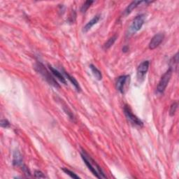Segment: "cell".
Segmentation results:
<instances>
[{"mask_svg": "<svg viewBox=\"0 0 179 179\" xmlns=\"http://www.w3.org/2000/svg\"><path fill=\"white\" fill-rule=\"evenodd\" d=\"M81 157L82 159L85 162L87 167L88 169L90 170V172L93 173V174L98 178H106V176H105L103 171L102 170L101 167L97 164V163L94 161V160L91 158L89 155L86 153V152L83 151L81 152Z\"/></svg>", "mask_w": 179, "mask_h": 179, "instance_id": "cell-1", "label": "cell"}, {"mask_svg": "<svg viewBox=\"0 0 179 179\" xmlns=\"http://www.w3.org/2000/svg\"><path fill=\"white\" fill-rule=\"evenodd\" d=\"M35 69L37 72H39L40 74L43 76L44 79L48 82L50 85H52L56 88H60V85L57 82L54 78L53 76L51 75V73H50L46 68H45L44 65L41 62H37L35 65Z\"/></svg>", "mask_w": 179, "mask_h": 179, "instance_id": "cell-2", "label": "cell"}, {"mask_svg": "<svg viewBox=\"0 0 179 179\" xmlns=\"http://www.w3.org/2000/svg\"><path fill=\"white\" fill-rule=\"evenodd\" d=\"M172 69H169L167 71L164 75L162 76L161 79H160V82L158 83V85H157V91L159 93H163L164 91L165 90L166 88L169 83L170 78L172 77Z\"/></svg>", "mask_w": 179, "mask_h": 179, "instance_id": "cell-3", "label": "cell"}, {"mask_svg": "<svg viewBox=\"0 0 179 179\" xmlns=\"http://www.w3.org/2000/svg\"><path fill=\"white\" fill-rule=\"evenodd\" d=\"M124 113L126 118H127V120H130L131 123L138 126H143V122H142L136 115L133 114L130 106H127V105H125L124 106Z\"/></svg>", "mask_w": 179, "mask_h": 179, "instance_id": "cell-4", "label": "cell"}, {"mask_svg": "<svg viewBox=\"0 0 179 179\" xmlns=\"http://www.w3.org/2000/svg\"><path fill=\"white\" fill-rule=\"evenodd\" d=\"M145 21V15H139L134 18L130 27V31L131 33H135L141 30Z\"/></svg>", "mask_w": 179, "mask_h": 179, "instance_id": "cell-5", "label": "cell"}, {"mask_svg": "<svg viewBox=\"0 0 179 179\" xmlns=\"http://www.w3.org/2000/svg\"><path fill=\"white\" fill-rule=\"evenodd\" d=\"M130 76L128 75H123L120 76L117 78L116 83H115V85H116V88L120 93L124 94L125 90L126 89V85L130 81Z\"/></svg>", "mask_w": 179, "mask_h": 179, "instance_id": "cell-6", "label": "cell"}, {"mask_svg": "<svg viewBox=\"0 0 179 179\" xmlns=\"http://www.w3.org/2000/svg\"><path fill=\"white\" fill-rule=\"evenodd\" d=\"M164 38V34H157V35H155L152 38L151 41H150L149 44V48L151 50H154L160 46V44L162 43L163 39Z\"/></svg>", "mask_w": 179, "mask_h": 179, "instance_id": "cell-7", "label": "cell"}, {"mask_svg": "<svg viewBox=\"0 0 179 179\" xmlns=\"http://www.w3.org/2000/svg\"><path fill=\"white\" fill-rule=\"evenodd\" d=\"M150 62L148 60L144 61L139 65L137 68V76L139 78H144L145 75L146 74L149 68Z\"/></svg>", "mask_w": 179, "mask_h": 179, "instance_id": "cell-8", "label": "cell"}, {"mask_svg": "<svg viewBox=\"0 0 179 179\" xmlns=\"http://www.w3.org/2000/svg\"><path fill=\"white\" fill-rule=\"evenodd\" d=\"M100 17H101L100 16V15H97L91 20H90L89 22L85 25V27H83V31H84V32H87V31L90 30V29L93 27L94 25H96L97 23L99 22V20H100Z\"/></svg>", "mask_w": 179, "mask_h": 179, "instance_id": "cell-9", "label": "cell"}, {"mask_svg": "<svg viewBox=\"0 0 179 179\" xmlns=\"http://www.w3.org/2000/svg\"><path fill=\"white\" fill-rule=\"evenodd\" d=\"M13 164L14 166H21L23 164V157L19 151H15L14 154Z\"/></svg>", "mask_w": 179, "mask_h": 179, "instance_id": "cell-10", "label": "cell"}, {"mask_svg": "<svg viewBox=\"0 0 179 179\" xmlns=\"http://www.w3.org/2000/svg\"><path fill=\"white\" fill-rule=\"evenodd\" d=\"M143 2H143V1H134V2H132L127 8H126V9L125 10V12H124L125 14V15L130 14L134 9H136V8L137 7L139 4L143 3Z\"/></svg>", "mask_w": 179, "mask_h": 179, "instance_id": "cell-11", "label": "cell"}, {"mask_svg": "<svg viewBox=\"0 0 179 179\" xmlns=\"http://www.w3.org/2000/svg\"><path fill=\"white\" fill-rule=\"evenodd\" d=\"M48 67H49V69L51 71V73H52V74H53L57 78H58V80L61 81L62 83L66 84L65 78L64 77V76H63V75L62 74V73H60V72H58V71H57V69H54V68L51 67V65H48Z\"/></svg>", "mask_w": 179, "mask_h": 179, "instance_id": "cell-12", "label": "cell"}, {"mask_svg": "<svg viewBox=\"0 0 179 179\" xmlns=\"http://www.w3.org/2000/svg\"><path fill=\"white\" fill-rule=\"evenodd\" d=\"M64 74L65 76H66V77L67 78V79L69 80L71 83H72V85H73V86L75 87V88L76 89V90H77L78 92H81V87L79 85V84H78V83L77 82V81H76L74 78L72 77V76H70L69 73H67L66 72H65L64 71Z\"/></svg>", "mask_w": 179, "mask_h": 179, "instance_id": "cell-13", "label": "cell"}, {"mask_svg": "<svg viewBox=\"0 0 179 179\" xmlns=\"http://www.w3.org/2000/svg\"><path fill=\"white\" fill-rule=\"evenodd\" d=\"M90 69L92 71V72H93V75L94 76V77H95L97 80L100 81L102 79V72H100L98 69H97L95 66H94L93 65H90Z\"/></svg>", "mask_w": 179, "mask_h": 179, "instance_id": "cell-14", "label": "cell"}, {"mask_svg": "<svg viewBox=\"0 0 179 179\" xmlns=\"http://www.w3.org/2000/svg\"><path fill=\"white\" fill-rule=\"evenodd\" d=\"M118 38V36L115 35L114 36H113L112 37H110L109 40H108L106 43H105V44L104 45V49H109L110 48V47H111L114 44V43L115 42V41H116V39Z\"/></svg>", "mask_w": 179, "mask_h": 179, "instance_id": "cell-15", "label": "cell"}, {"mask_svg": "<svg viewBox=\"0 0 179 179\" xmlns=\"http://www.w3.org/2000/svg\"><path fill=\"white\" fill-rule=\"evenodd\" d=\"M178 53H176L174 56L172 57V60L170 61V64L172 65V66L170 67V69H172V71L173 69L174 70V69H177L178 67Z\"/></svg>", "mask_w": 179, "mask_h": 179, "instance_id": "cell-16", "label": "cell"}, {"mask_svg": "<svg viewBox=\"0 0 179 179\" xmlns=\"http://www.w3.org/2000/svg\"><path fill=\"white\" fill-rule=\"evenodd\" d=\"M93 3V1H86L81 8V13H85Z\"/></svg>", "mask_w": 179, "mask_h": 179, "instance_id": "cell-17", "label": "cell"}, {"mask_svg": "<svg viewBox=\"0 0 179 179\" xmlns=\"http://www.w3.org/2000/svg\"><path fill=\"white\" fill-rule=\"evenodd\" d=\"M177 107H178L177 102H173V103L172 104V106H171L170 110H169V114L171 116H173V115L175 114L176 110V109H177Z\"/></svg>", "mask_w": 179, "mask_h": 179, "instance_id": "cell-18", "label": "cell"}, {"mask_svg": "<svg viewBox=\"0 0 179 179\" xmlns=\"http://www.w3.org/2000/svg\"><path fill=\"white\" fill-rule=\"evenodd\" d=\"M62 170H63V172H65L67 175L70 176L71 177L73 178H79V177H78V176L76 175V173H74L73 172H72V171H70L69 169H67V168H62Z\"/></svg>", "mask_w": 179, "mask_h": 179, "instance_id": "cell-19", "label": "cell"}, {"mask_svg": "<svg viewBox=\"0 0 179 179\" xmlns=\"http://www.w3.org/2000/svg\"><path fill=\"white\" fill-rule=\"evenodd\" d=\"M0 125H1V127L6 128V127H9L10 126V123L6 119H2L1 120V123H0Z\"/></svg>", "mask_w": 179, "mask_h": 179, "instance_id": "cell-20", "label": "cell"}, {"mask_svg": "<svg viewBox=\"0 0 179 179\" xmlns=\"http://www.w3.org/2000/svg\"><path fill=\"white\" fill-rule=\"evenodd\" d=\"M21 167H22L21 169H22L23 172L25 173V175H27V176H31V173L30 172V170L28 169V168L26 167L25 165L22 164V165H21Z\"/></svg>", "mask_w": 179, "mask_h": 179, "instance_id": "cell-21", "label": "cell"}, {"mask_svg": "<svg viewBox=\"0 0 179 179\" xmlns=\"http://www.w3.org/2000/svg\"><path fill=\"white\" fill-rule=\"evenodd\" d=\"M35 176L36 178H46V176L44 174V173L41 172V171H38V170L35 171Z\"/></svg>", "mask_w": 179, "mask_h": 179, "instance_id": "cell-22", "label": "cell"}, {"mask_svg": "<svg viewBox=\"0 0 179 179\" xmlns=\"http://www.w3.org/2000/svg\"><path fill=\"white\" fill-rule=\"evenodd\" d=\"M128 50H129V48H127V46H125V47H123V51L124 52H127V51H128Z\"/></svg>", "mask_w": 179, "mask_h": 179, "instance_id": "cell-23", "label": "cell"}]
</instances>
